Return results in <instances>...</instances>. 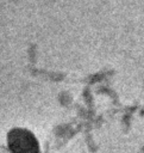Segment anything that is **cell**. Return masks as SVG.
Segmentation results:
<instances>
[{
    "mask_svg": "<svg viewBox=\"0 0 144 153\" xmlns=\"http://www.w3.org/2000/svg\"><path fill=\"white\" fill-rule=\"evenodd\" d=\"M7 145L13 153H37L36 137L25 129H13L7 136Z\"/></svg>",
    "mask_w": 144,
    "mask_h": 153,
    "instance_id": "cell-1",
    "label": "cell"
}]
</instances>
